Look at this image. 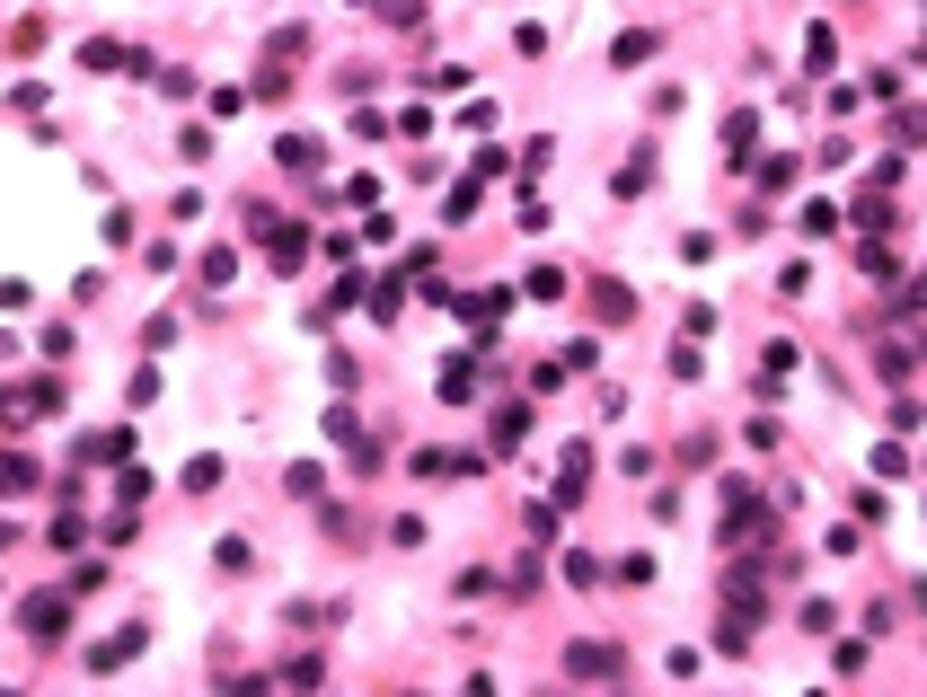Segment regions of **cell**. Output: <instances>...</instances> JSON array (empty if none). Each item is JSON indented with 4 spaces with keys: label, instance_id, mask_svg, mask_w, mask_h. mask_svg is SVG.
I'll return each mask as SVG.
<instances>
[{
    "label": "cell",
    "instance_id": "cell-22",
    "mask_svg": "<svg viewBox=\"0 0 927 697\" xmlns=\"http://www.w3.org/2000/svg\"><path fill=\"white\" fill-rule=\"evenodd\" d=\"M450 309H459V318H478V327H495V318H504V292H478V301H469V292H459Z\"/></svg>",
    "mask_w": 927,
    "mask_h": 697
},
{
    "label": "cell",
    "instance_id": "cell-34",
    "mask_svg": "<svg viewBox=\"0 0 927 697\" xmlns=\"http://www.w3.org/2000/svg\"><path fill=\"white\" fill-rule=\"evenodd\" d=\"M363 10H380V0H363Z\"/></svg>",
    "mask_w": 927,
    "mask_h": 697
},
{
    "label": "cell",
    "instance_id": "cell-28",
    "mask_svg": "<svg viewBox=\"0 0 927 697\" xmlns=\"http://www.w3.org/2000/svg\"><path fill=\"white\" fill-rule=\"evenodd\" d=\"M557 389H566V354L557 363H530V397H557Z\"/></svg>",
    "mask_w": 927,
    "mask_h": 697
},
{
    "label": "cell",
    "instance_id": "cell-2",
    "mask_svg": "<svg viewBox=\"0 0 927 697\" xmlns=\"http://www.w3.org/2000/svg\"><path fill=\"white\" fill-rule=\"evenodd\" d=\"M627 662H619V645L610 636H574L566 645V680H619Z\"/></svg>",
    "mask_w": 927,
    "mask_h": 697
},
{
    "label": "cell",
    "instance_id": "cell-18",
    "mask_svg": "<svg viewBox=\"0 0 927 697\" xmlns=\"http://www.w3.org/2000/svg\"><path fill=\"white\" fill-rule=\"evenodd\" d=\"M521 433H530V406H495V451H521Z\"/></svg>",
    "mask_w": 927,
    "mask_h": 697
},
{
    "label": "cell",
    "instance_id": "cell-9",
    "mask_svg": "<svg viewBox=\"0 0 927 697\" xmlns=\"http://www.w3.org/2000/svg\"><path fill=\"white\" fill-rule=\"evenodd\" d=\"M751 151H760V115L734 106V115H724V160H751Z\"/></svg>",
    "mask_w": 927,
    "mask_h": 697
},
{
    "label": "cell",
    "instance_id": "cell-27",
    "mask_svg": "<svg viewBox=\"0 0 927 697\" xmlns=\"http://www.w3.org/2000/svg\"><path fill=\"white\" fill-rule=\"evenodd\" d=\"M213 566H221V574H247V566H256V547H247V538H221V547H213Z\"/></svg>",
    "mask_w": 927,
    "mask_h": 697
},
{
    "label": "cell",
    "instance_id": "cell-1",
    "mask_svg": "<svg viewBox=\"0 0 927 697\" xmlns=\"http://www.w3.org/2000/svg\"><path fill=\"white\" fill-rule=\"evenodd\" d=\"M18 626H27L36 645H62V636H72V592H27V600H18Z\"/></svg>",
    "mask_w": 927,
    "mask_h": 697
},
{
    "label": "cell",
    "instance_id": "cell-29",
    "mask_svg": "<svg viewBox=\"0 0 927 697\" xmlns=\"http://www.w3.org/2000/svg\"><path fill=\"white\" fill-rule=\"evenodd\" d=\"M283 485H292V495H301V504H309V495H327V468H318V459H301V468H292V477H283Z\"/></svg>",
    "mask_w": 927,
    "mask_h": 697
},
{
    "label": "cell",
    "instance_id": "cell-8",
    "mask_svg": "<svg viewBox=\"0 0 927 697\" xmlns=\"http://www.w3.org/2000/svg\"><path fill=\"white\" fill-rule=\"evenodd\" d=\"M583 485H592V451L574 442V451H566V468H557V485H548V495H557V504H583Z\"/></svg>",
    "mask_w": 927,
    "mask_h": 697
},
{
    "label": "cell",
    "instance_id": "cell-3",
    "mask_svg": "<svg viewBox=\"0 0 927 697\" xmlns=\"http://www.w3.org/2000/svg\"><path fill=\"white\" fill-rule=\"evenodd\" d=\"M265 256H275V274H301V256H309V230L275 213V221H265Z\"/></svg>",
    "mask_w": 927,
    "mask_h": 697
},
{
    "label": "cell",
    "instance_id": "cell-12",
    "mask_svg": "<svg viewBox=\"0 0 927 697\" xmlns=\"http://www.w3.org/2000/svg\"><path fill=\"white\" fill-rule=\"evenodd\" d=\"M283 98H292V62L265 53V62H256V106H283Z\"/></svg>",
    "mask_w": 927,
    "mask_h": 697
},
{
    "label": "cell",
    "instance_id": "cell-24",
    "mask_svg": "<svg viewBox=\"0 0 927 697\" xmlns=\"http://www.w3.org/2000/svg\"><path fill=\"white\" fill-rule=\"evenodd\" d=\"M478 194H486V177H459V186H450V203H442V213H450V221H469V213H478Z\"/></svg>",
    "mask_w": 927,
    "mask_h": 697
},
{
    "label": "cell",
    "instance_id": "cell-11",
    "mask_svg": "<svg viewBox=\"0 0 927 697\" xmlns=\"http://www.w3.org/2000/svg\"><path fill=\"white\" fill-rule=\"evenodd\" d=\"M275 168H292V177H318V142H309V132H283V142H275Z\"/></svg>",
    "mask_w": 927,
    "mask_h": 697
},
{
    "label": "cell",
    "instance_id": "cell-33",
    "mask_svg": "<svg viewBox=\"0 0 927 697\" xmlns=\"http://www.w3.org/2000/svg\"><path fill=\"white\" fill-rule=\"evenodd\" d=\"M380 18H389V27H416V18H424V0H380Z\"/></svg>",
    "mask_w": 927,
    "mask_h": 697
},
{
    "label": "cell",
    "instance_id": "cell-15",
    "mask_svg": "<svg viewBox=\"0 0 927 697\" xmlns=\"http://www.w3.org/2000/svg\"><path fill=\"white\" fill-rule=\"evenodd\" d=\"M521 292H530V301H566V265H530Z\"/></svg>",
    "mask_w": 927,
    "mask_h": 697
},
{
    "label": "cell",
    "instance_id": "cell-4",
    "mask_svg": "<svg viewBox=\"0 0 927 697\" xmlns=\"http://www.w3.org/2000/svg\"><path fill=\"white\" fill-rule=\"evenodd\" d=\"M53 406H62V380H36V389H10V397H0L10 424H36V415H53Z\"/></svg>",
    "mask_w": 927,
    "mask_h": 697
},
{
    "label": "cell",
    "instance_id": "cell-32",
    "mask_svg": "<svg viewBox=\"0 0 927 697\" xmlns=\"http://www.w3.org/2000/svg\"><path fill=\"white\" fill-rule=\"evenodd\" d=\"M645 177H653V160H627V168L610 177V194H645Z\"/></svg>",
    "mask_w": 927,
    "mask_h": 697
},
{
    "label": "cell",
    "instance_id": "cell-30",
    "mask_svg": "<svg viewBox=\"0 0 927 697\" xmlns=\"http://www.w3.org/2000/svg\"><path fill=\"white\" fill-rule=\"evenodd\" d=\"M698 371H707V354H698V335H689V344H672V380H698Z\"/></svg>",
    "mask_w": 927,
    "mask_h": 697
},
{
    "label": "cell",
    "instance_id": "cell-25",
    "mask_svg": "<svg viewBox=\"0 0 927 697\" xmlns=\"http://www.w3.org/2000/svg\"><path fill=\"white\" fill-rule=\"evenodd\" d=\"M363 292H371V283H363V274H336V292H327V309H318V318H336V309H354Z\"/></svg>",
    "mask_w": 927,
    "mask_h": 697
},
{
    "label": "cell",
    "instance_id": "cell-14",
    "mask_svg": "<svg viewBox=\"0 0 927 697\" xmlns=\"http://www.w3.org/2000/svg\"><path fill=\"white\" fill-rule=\"evenodd\" d=\"M433 397H442V406H469V397H478V363H450V371L433 380Z\"/></svg>",
    "mask_w": 927,
    "mask_h": 697
},
{
    "label": "cell",
    "instance_id": "cell-20",
    "mask_svg": "<svg viewBox=\"0 0 927 697\" xmlns=\"http://www.w3.org/2000/svg\"><path fill=\"white\" fill-rule=\"evenodd\" d=\"M177 477H186V495H213V485H221V459H213V451H204V459H186V468H177Z\"/></svg>",
    "mask_w": 927,
    "mask_h": 697
},
{
    "label": "cell",
    "instance_id": "cell-19",
    "mask_svg": "<svg viewBox=\"0 0 927 697\" xmlns=\"http://www.w3.org/2000/svg\"><path fill=\"white\" fill-rule=\"evenodd\" d=\"M265 53H275V62H301V53H309V27H301V18L275 27V36H265Z\"/></svg>",
    "mask_w": 927,
    "mask_h": 697
},
{
    "label": "cell",
    "instance_id": "cell-31",
    "mask_svg": "<svg viewBox=\"0 0 927 697\" xmlns=\"http://www.w3.org/2000/svg\"><path fill=\"white\" fill-rule=\"evenodd\" d=\"M804 62H813V72H830V62H839V45H830V27H813V36H804Z\"/></svg>",
    "mask_w": 927,
    "mask_h": 697
},
{
    "label": "cell",
    "instance_id": "cell-26",
    "mask_svg": "<svg viewBox=\"0 0 927 697\" xmlns=\"http://www.w3.org/2000/svg\"><path fill=\"white\" fill-rule=\"evenodd\" d=\"M557 512H566L557 495H548V504H530V547H548V538H557Z\"/></svg>",
    "mask_w": 927,
    "mask_h": 697
},
{
    "label": "cell",
    "instance_id": "cell-16",
    "mask_svg": "<svg viewBox=\"0 0 927 697\" xmlns=\"http://www.w3.org/2000/svg\"><path fill=\"white\" fill-rule=\"evenodd\" d=\"M397 309H407V265H397L389 283H371V318H397Z\"/></svg>",
    "mask_w": 927,
    "mask_h": 697
},
{
    "label": "cell",
    "instance_id": "cell-10",
    "mask_svg": "<svg viewBox=\"0 0 927 697\" xmlns=\"http://www.w3.org/2000/svg\"><path fill=\"white\" fill-rule=\"evenodd\" d=\"M36 485H45V468L27 451H0V495H36Z\"/></svg>",
    "mask_w": 927,
    "mask_h": 697
},
{
    "label": "cell",
    "instance_id": "cell-6",
    "mask_svg": "<svg viewBox=\"0 0 927 697\" xmlns=\"http://www.w3.org/2000/svg\"><path fill=\"white\" fill-rule=\"evenodd\" d=\"M132 442H142L132 424H106V433H89V442H80V459H106V468H124V459H132Z\"/></svg>",
    "mask_w": 927,
    "mask_h": 697
},
{
    "label": "cell",
    "instance_id": "cell-7",
    "mask_svg": "<svg viewBox=\"0 0 927 697\" xmlns=\"http://www.w3.org/2000/svg\"><path fill=\"white\" fill-rule=\"evenodd\" d=\"M592 309H601V327H627V318H636V292L601 274V283H592Z\"/></svg>",
    "mask_w": 927,
    "mask_h": 697
},
{
    "label": "cell",
    "instance_id": "cell-5",
    "mask_svg": "<svg viewBox=\"0 0 927 697\" xmlns=\"http://www.w3.org/2000/svg\"><path fill=\"white\" fill-rule=\"evenodd\" d=\"M142 645H151L142 626H115V636H98V645H89V671H124V662L142 654Z\"/></svg>",
    "mask_w": 927,
    "mask_h": 697
},
{
    "label": "cell",
    "instance_id": "cell-23",
    "mask_svg": "<svg viewBox=\"0 0 927 697\" xmlns=\"http://www.w3.org/2000/svg\"><path fill=\"white\" fill-rule=\"evenodd\" d=\"M610 62H619V72H636V62H653V36H645V27H636V36H619V45H610Z\"/></svg>",
    "mask_w": 927,
    "mask_h": 697
},
{
    "label": "cell",
    "instance_id": "cell-13",
    "mask_svg": "<svg viewBox=\"0 0 927 697\" xmlns=\"http://www.w3.org/2000/svg\"><path fill=\"white\" fill-rule=\"evenodd\" d=\"M839 221H848V213H839V203H830V194H813V203H804V213H795V230H804V239H830Z\"/></svg>",
    "mask_w": 927,
    "mask_h": 697
},
{
    "label": "cell",
    "instance_id": "cell-17",
    "mask_svg": "<svg viewBox=\"0 0 927 697\" xmlns=\"http://www.w3.org/2000/svg\"><path fill=\"white\" fill-rule=\"evenodd\" d=\"M80 72H124V45H115V36H89V45H80Z\"/></svg>",
    "mask_w": 927,
    "mask_h": 697
},
{
    "label": "cell",
    "instance_id": "cell-21",
    "mask_svg": "<svg viewBox=\"0 0 927 697\" xmlns=\"http://www.w3.org/2000/svg\"><path fill=\"white\" fill-rule=\"evenodd\" d=\"M566 583L592 592V583H610V574H601V556H592V547H574V556H566Z\"/></svg>",
    "mask_w": 927,
    "mask_h": 697
}]
</instances>
